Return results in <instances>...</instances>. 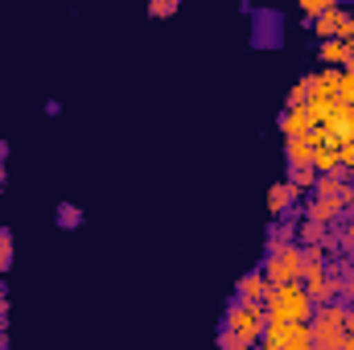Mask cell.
<instances>
[{
	"label": "cell",
	"mask_w": 354,
	"mask_h": 350,
	"mask_svg": "<svg viewBox=\"0 0 354 350\" xmlns=\"http://www.w3.org/2000/svg\"><path fill=\"white\" fill-rule=\"evenodd\" d=\"M264 309L268 317H280V322H309L317 305H313L309 288L301 280H292V284H272V293L264 297Z\"/></svg>",
	"instance_id": "cell-1"
},
{
	"label": "cell",
	"mask_w": 354,
	"mask_h": 350,
	"mask_svg": "<svg viewBox=\"0 0 354 350\" xmlns=\"http://www.w3.org/2000/svg\"><path fill=\"white\" fill-rule=\"evenodd\" d=\"M264 276L272 284H292L301 280V268H305V248L297 239H268L264 248Z\"/></svg>",
	"instance_id": "cell-2"
},
{
	"label": "cell",
	"mask_w": 354,
	"mask_h": 350,
	"mask_svg": "<svg viewBox=\"0 0 354 350\" xmlns=\"http://www.w3.org/2000/svg\"><path fill=\"white\" fill-rule=\"evenodd\" d=\"M264 322H268V309L260 305V301H243V297H235V301L227 305L223 330H231L243 347H256L260 334H264Z\"/></svg>",
	"instance_id": "cell-3"
},
{
	"label": "cell",
	"mask_w": 354,
	"mask_h": 350,
	"mask_svg": "<svg viewBox=\"0 0 354 350\" xmlns=\"http://www.w3.org/2000/svg\"><path fill=\"white\" fill-rule=\"evenodd\" d=\"M264 350H313V322H280L268 317L264 334H260Z\"/></svg>",
	"instance_id": "cell-4"
},
{
	"label": "cell",
	"mask_w": 354,
	"mask_h": 350,
	"mask_svg": "<svg viewBox=\"0 0 354 350\" xmlns=\"http://www.w3.org/2000/svg\"><path fill=\"white\" fill-rule=\"evenodd\" d=\"M313 347L317 350H342V338H346V322H342V301H322L313 309Z\"/></svg>",
	"instance_id": "cell-5"
},
{
	"label": "cell",
	"mask_w": 354,
	"mask_h": 350,
	"mask_svg": "<svg viewBox=\"0 0 354 350\" xmlns=\"http://www.w3.org/2000/svg\"><path fill=\"white\" fill-rule=\"evenodd\" d=\"M301 284L309 288L313 305H322V301H334V297H338V293H334V272H330V260H326V256H309V252H305Z\"/></svg>",
	"instance_id": "cell-6"
},
{
	"label": "cell",
	"mask_w": 354,
	"mask_h": 350,
	"mask_svg": "<svg viewBox=\"0 0 354 350\" xmlns=\"http://www.w3.org/2000/svg\"><path fill=\"white\" fill-rule=\"evenodd\" d=\"M346 210H342V202H338V194H309V206H305V219H317V223H326V227H334L338 219H342Z\"/></svg>",
	"instance_id": "cell-7"
},
{
	"label": "cell",
	"mask_w": 354,
	"mask_h": 350,
	"mask_svg": "<svg viewBox=\"0 0 354 350\" xmlns=\"http://www.w3.org/2000/svg\"><path fill=\"white\" fill-rule=\"evenodd\" d=\"M313 124L317 120H313V107L309 103H288V111L280 116V132L284 136H309Z\"/></svg>",
	"instance_id": "cell-8"
},
{
	"label": "cell",
	"mask_w": 354,
	"mask_h": 350,
	"mask_svg": "<svg viewBox=\"0 0 354 350\" xmlns=\"http://www.w3.org/2000/svg\"><path fill=\"white\" fill-rule=\"evenodd\" d=\"M330 272H334V293L338 301H354V256H334L330 260Z\"/></svg>",
	"instance_id": "cell-9"
},
{
	"label": "cell",
	"mask_w": 354,
	"mask_h": 350,
	"mask_svg": "<svg viewBox=\"0 0 354 350\" xmlns=\"http://www.w3.org/2000/svg\"><path fill=\"white\" fill-rule=\"evenodd\" d=\"M268 293H272V280L264 276V268L243 272V276H239V284H235V297H243V301H260V305H264Z\"/></svg>",
	"instance_id": "cell-10"
},
{
	"label": "cell",
	"mask_w": 354,
	"mask_h": 350,
	"mask_svg": "<svg viewBox=\"0 0 354 350\" xmlns=\"http://www.w3.org/2000/svg\"><path fill=\"white\" fill-rule=\"evenodd\" d=\"M292 202H297V190H292V181H276V185L268 190V214H272V219H284V214H292Z\"/></svg>",
	"instance_id": "cell-11"
},
{
	"label": "cell",
	"mask_w": 354,
	"mask_h": 350,
	"mask_svg": "<svg viewBox=\"0 0 354 350\" xmlns=\"http://www.w3.org/2000/svg\"><path fill=\"white\" fill-rule=\"evenodd\" d=\"M346 66H326L322 75H313V95L309 99H338V79Z\"/></svg>",
	"instance_id": "cell-12"
},
{
	"label": "cell",
	"mask_w": 354,
	"mask_h": 350,
	"mask_svg": "<svg viewBox=\"0 0 354 350\" xmlns=\"http://www.w3.org/2000/svg\"><path fill=\"white\" fill-rule=\"evenodd\" d=\"M326 239H330V227L301 214V223H297V243H301V248H313V243H326Z\"/></svg>",
	"instance_id": "cell-13"
},
{
	"label": "cell",
	"mask_w": 354,
	"mask_h": 350,
	"mask_svg": "<svg viewBox=\"0 0 354 350\" xmlns=\"http://www.w3.org/2000/svg\"><path fill=\"white\" fill-rule=\"evenodd\" d=\"M313 169H317V174H346V165H342V153H338V145L313 149Z\"/></svg>",
	"instance_id": "cell-14"
},
{
	"label": "cell",
	"mask_w": 354,
	"mask_h": 350,
	"mask_svg": "<svg viewBox=\"0 0 354 350\" xmlns=\"http://www.w3.org/2000/svg\"><path fill=\"white\" fill-rule=\"evenodd\" d=\"M338 21H342V8L334 4V8H326V12H317L313 21H305V25H313V33L326 42V37H338Z\"/></svg>",
	"instance_id": "cell-15"
},
{
	"label": "cell",
	"mask_w": 354,
	"mask_h": 350,
	"mask_svg": "<svg viewBox=\"0 0 354 350\" xmlns=\"http://www.w3.org/2000/svg\"><path fill=\"white\" fill-rule=\"evenodd\" d=\"M322 62H326V66H346V62H351V46H346L342 37H326V42H322Z\"/></svg>",
	"instance_id": "cell-16"
},
{
	"label": "cell",
	"mask_w": 354,
	"mask_h": 350,
	"mask_svg": "<svg viewBox=\"0 0 354 350\" xmlns=\"http://www.w3.org/2000/svg\"><path fill=\"white\" fill-rule=\"evenodd\" d=\"M54 223H58L62 231H79V227H83V206H75V202H58V206H54Z\"/></svg>",
	"instance_id": "cell-17"
},
{
	"label": "cell",
	"mask_w": 354,
	"mask_h": 350,
	"mask_svg": "<svg viewBox=\"0 0 354 350\" xmlns=\"http://www.w3.org/2000/svg\"><path fill=\"white\" fill-rule=\"evenodd\" d=\"M288 165H313V145L309 136H288Z\"/></svg>",
	"instance_id": "cell-18"
},
{
	"label": "cell",
	"mask_w": 354,
	"mask_h": 350,
	"mask_svg": "<svg viewBox=\"0 0 354 350\" xmlns=\"http://www.w3.org/2000/svg\"><path fill=\"white\" fill-rule=\"evenodd\" d=\"M288 181H292V190H297V194H305V190H313L317 169H313V165H288Z\"/></svg>",
	"instance_id": "cell-19"
},
{
	"label": "cell",
	"mask_w": 354,
	"mask_h": 350,
	"mask_svg": "<svg viewBox=\"0 0 354 350\" xmlns=\"http://www.w3.org/2000/svg\"><path fill=\"white\" fill-rule=\"evenodd\" d=\"M12 268V231H0V276Z\"/></svg>",
	"instance_id": "cell-20"
},
{
	"label": "cell",
	"mask_w": 354,
	"mask_h": 350,
	"mask_svg": "<svg viewBox=\"0 0 354 350\" xmlns=\"http://www.w3.org/2000/svg\"><path fill=\"white\" fill-rule=\"evenodd\" d=\"M309 95H313V75L297 79V87H292V95H288V103H309Z\"/></svg>",
	"instance_id": "cell-21"
},
{
	"label": "cell",
	"mask_w": 354,
	"mask_h": 350,
	"mask_svg": "<svg viewBox=\"0 0 354 350\" xmlns=\"http://www.w3.org/2000/svg\"><path fill=\"white\" fill-rule=\"evenodd\" d=\"M177 8H181V0H149V12L161 21V17H174Z\"/></svg>",
	"instance_id": "cell-22"
},
{
	"label": "cell",
	"mask_w": 354,
	"mask_h": 350,
	"mask_svg": "<svg viewBox=\"0 0 354 350\" xmlns=\"http://www.w3.org/2000/svg\"><path fill=\"white\" fill-rule=\"evenodd\" d=\"M338 99H342V103H354V71H342V79H338Z\"/></svg>",
	"instance_id": "cell-23"
},
{
	"label": "cell",
	"mask_w": 354,
	"mask_h": 350,
	"mask_svg": "<svg viewBox=\"0 0 354 350\" xmlns=\"http://www.w3.org/2000/svg\"><path fill=\"white\" fill-rule=\"evenodd\" d=\"M301 8H305V17H317V12H326V8H334L338 0H297Z\"/></svg>",
	"instance_id": "cell-24"
},
{
	"label": "cell",
	"mask_w": 354,
	"mask_h": 350,
	"mask_svg": "<svg viewBox=\"0 0 354 350\" xmlns=\"http://www.w3.org/2000/svg\"><path fill=\"white\" fill-rule=\"evenodd\" d=\"M338 37H342V42H351L354 37V17L346 12V8H342V21H338Z\"/></svg>",
	"instance_id": "cell-25"
},
{
	"label": "cell",
	"mask_w": 354,
	"mask_h": 350,
	"mask_svg": "<svg viewBox=\"0 0 354 350\" xmlns=\"http://www.w3.org/2000/svg\"><path fill=\"white\" fill-rule=\"evenodd\" d=\"M218 347H223V350H248L235 334H231V330H218Z\"/></svg>",
	"instance_id": "cell-26"
},
{
	"label": "cell",
	"mask_w": 354,
	"mask_h": 350,
	"mask_svg": "<svg viewBox=\"0 0 354 350\" xmlns=\"http://www.w3.org/2000/svg\"><path fill=\"white\" fill-rule=\"evenodd\" d=\"M0 326H8V288L0 284Z\"/></svg>",
	"instance_id": "cell-27"
},
{
	"label": "cell",
	"mask_w": 354,
	"mask_h": 350,
	"mask_svg": "<svg viewBox=\"0 0 354 350\" xmlns=\"http://www.w3.org/2000/svg\"><path fill=\"white\" fill-rule=\"evenodd\" d=\"M8 347V326H0V350Z\"/></svg>",
	"instance_id": "cell-28"
},
{
	"label": "cell",
	"mask_w": 354,
	"mask_h": 350,
	"mask_svg": "<svg viewBox=\"0 0 354 350\" xmlns=\"http://www.w3.org/2000/svg\"><path fill=\"white\" fill-rule=\"evenodd\" d=\"M342 350H354V334H346V338H342Z\"/></svg>",
	"instance_id": "cell-29"
},
{
	"label": "cell",
	"mask_w": 354,
	"mask_h": 350,
	"mask_svg": "<svg viewBox=\"0 0 354 350\" xmlns=\"http://www.w3.org/2000/svg\"><path fill=\"white\" fill-rule=\"evenodd\" d=\"M0 161H8V145L4 140H0Z\"/></svg>",
	"instance_id": "cell-30"
},
{
	"label": "cell",
	"mask_w": 354,
	"mask_h": 350,
	"mask_svg": "<svg viewBox=\"0 0 354 350\" xmlns=\"http://www.w3.org/2000/svg\"><path fill=\"white\" fill-rule=\"evenodd\" d=\"M0 190H4V161H0Z\"/></svg>",
	"instance_id": "cell-31"
},
{
	"label": "cell",
	"mask_w": 354,
	"mask_h": 350,
	"mask_svg": "<svg viewBox=\"0 0 354 350\" xmlns=\"http://www.w3.org/2000/svg\"><path fill=\"white\" fill-rule=\"evenodd\" d=\"M346 46H351V50H354V37H351V42H346Z\"/></svg>",
	"instance_id": "cell-32"
},
{
	"label": "cell",
	"mask_w": 354,
	"mask_h": 350,
	"mask_svg": "<svg viewBox=\"0 0 354 350\" xmlns=\"http://www.w3.org/2000/svg\"><path fill=\"white\" fill-rule=\"evenodd\" d=\"M346 174H351V177H354V169H346Z\"/></svg>",
	"instance_id": "cell-33"
},
{
	"label": "cell",
	"mask_w": 354,
	"mask_h": 350,
	"mask_svg": "<svg viewBox=\"0 0 354 350\" xmlns=\"http://www.w3.org/2000/svg\"><path fill=\"white\" fill-rule=\"evenodd\" d=\"M0 231H4V227H0Z\"/></svg>",
	"instance_id": "cell-34"
}]
</instances>
